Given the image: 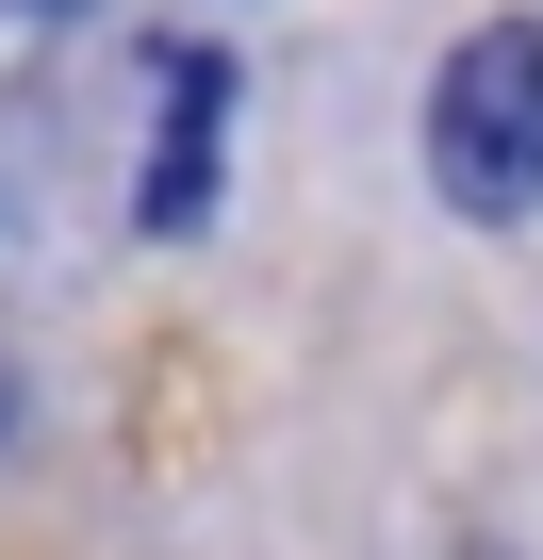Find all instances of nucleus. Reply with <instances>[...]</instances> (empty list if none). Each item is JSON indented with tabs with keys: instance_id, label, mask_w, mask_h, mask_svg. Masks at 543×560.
Listing matches in <instances>:
<instances>
[{
	"instance_id": "nucleus-1",
	"label": "nucleus",
	"mask_w": 543,
	"mask_h": 560,
	"mask_svg": "<svg viewBox=\"0 0 543 560\" xmlns=\"http://www.w3.org/2000/svg\"><path fill=\"white\" fill-rule=\"evenodd\" d=\"M428 165H445L461 214H527V198H543V34H527V18L477 34V50L445 67V100H428Z\"/></svg>"
},
{
	"instance_id": "nucleus-2",
	"label": "nucleus",
	"mask_w": 543,
	"mask_h": 560,
	"mask_svg": "<svg viewBox=\"0 0 543 560\" xmlns=\"http://www.w3.org/2000/svg\"><path fill=\"white\" fill-rule=\"evenodd\" d=\"M149 214H165V231L214 214V50L165 67V182H149Z\"/></svg>"
}]
</instances>
